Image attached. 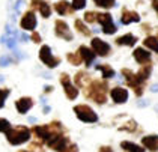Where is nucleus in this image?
I'll return each mask as SVG.
<instances>
[{
  "label": "nucleus",
  "mask_w": 158,
  "mask_h": 152,
  "mask_svg": "<svg viewBox=\"0 0 158 152\" xmlns=\"http://www.w3.org/2000/svg\"><path fill=\"white\" fill-rule=\"evenodd\" d=\"M50 91H53V87L51 86H45V92H50Z\"/></svg>",
  "instance_id": "obj_38"
},
{
  "label": "nucleus",
  "mask_w": 158,
  "mask_h": 152,
  "mask_svg": "<svg viewBox=\"0 0 158 152\" xmlns=\"http://www.w3.org/2000/svg\"><path fill=\"white\" fill-rule=\"evenodd\" d=\"M11 128H12L11 124H9L6 119H2V117H0V133H8Z\"/></svg>",
  "instance_id": "obj_28"
},
{
  "label": "nucleus",
  "mask_w": 158,
  "mask_h": 152,
  "mask_svg": "<svg viewBox=\"0 0 158 152\" xmlns=\"http://www.w3.org/2000/svg\"><path fill=\"white\" fill-rule=\"evenodd\" d=\"M99 152H113V151H111V148H109V146H104V148L99 149Z\"/></svg>",
  "instance_id": "obj_36"
},
{
  "label": "nucleus",
  "mask_w": 158,
  "mask_h": 152,
  "mask_svg": "<svg viewBox=\"0 0 158 152\" xmlns=\"http://www.w3.org/2000/svg\"><path fill=\"white\" fill-rule=\"evenodd\" d=\"M116 42L119 44V45H128V47H133L134 44L137 42V38L131 33H128V35H123V36H119L118 39H116Z\"/></svg>",
  "instance_id": "obj_19"
},
{
  "label": "nucleus",
  "mask_w": 158,
  "mask_h": 152,
  "mask_svg": "<svg viewBox=\"0 0 158 152\" xmlns=\"http://www.w3.org/2000/svg\"><path fill=\"white\" fill-rule=\"evenodd\" d=\"M143 44H145V47H148L149 50L158 53V39L155 36H148L145 41H143Z\"/></svg>",
  "instance_id": "obj_23"
},
{
  "label": "nucleus",
  "mask_w": 158,
  "mask_h": 152,
  "mask_svg": "<svg viewBox=\"0 0 158 152\" xmlns=\"http://www.w3.org/2000/svg\"><path fill=\"white\" fill-rule=\"evenodd\" d=\"M86 5V0H73V8L74 9H83Z\"/></svg>",
  "instance_id": "obj_31"
},
{
  "label": "nucleus",
  "mask_w": 158,
  "mask_h": 152,
  "mask_svg": "<svg viewBox=\"0 0 158 152\" xmlns=\"http://www.w3.org/2000/svg\"><path fill=\"white\" fill-rule=\"evenodd\" d=\"M21 27L24 30H35V27H36V17H35V14L32 11L24 14V17L21 20Z\"/></svg>",
  "instance_id": "obj_12"
},
{
  "label": "nucleus",
  "mask_w": 158,
  "mask_h": 152,
  "mask_svg": "<svg viewBox=\"0 0 158 152\" xmlns=\"http://www.w3.org/2000/svg\"><path fill=\"white\" fill-rule=\"evenodd\" d=\"M56 35L59 38H63L65 41H71L73 39V33L71 30L68 29V24L62 20H57L56 21Z\"/></svg>",
  "instance_id": "obj_9"
},
{
  "label": "nucleus",
  "mask_w": 158,
  "mask_h": 152,
  "mask_svg": "<svg viewBox=\"0 0 158 152\" xmlns=\"http://www.w3.org/2000/svg\"><path fill=\"white\" fill-rule=\"evenodd\" d=\"M6 137L11 145H21L30 139V131L27 127H23V125H18L15 128H11L8 133H6Z\"/></svg>",
  "instance_id": "obj_2"
},
{
  "label": "nucleus",
  "mask_w": 158,
  "mask_h": 152,
  "mask_svg": "<svg viewBox=\"0 0 158 152\" xmlns=\"http://www.w3.org/2000/svg\"><path fill=\"white\" fill-rule=\"evenodd\" d=\"M32 39H33V42H39V41H41V36H39L36 32H35V33L32 35Z\"/></svg>",
  "instance_id": "obj_35"
},
{
  "label": "nucleus",
  "mask_w": 158,
  "mask_h": 152,
  "mask_svg": "<svg viewBox=\"0 0 158 152\" xmlns=\"http://www.w3.org/2000/svg\"><path fill=\"white\" fill-rule=\"evenodd\" d=\"M11 62H12V59L9 57V56H2L0 57V66H8Z\"/></svg>",
  "instance_id": "obj_32"
},
{
  "label": "nucleus",
  "mask_w": 158,
  "mask_h": 152,
  "mask_svg": "<svg viewBox=\"0 0 158 152\" xmlns=\"http://www.w3.org/2000/svg\"><path fill=\"white\" fill-rule=\"evenodd\" d=\"M85 72H78L77 74V77H75V83H77V86H81L83 84V78H85Z\"/></svg>",
  "instance_id": "obj_33"
},
{
  "label": "nucleus",
  "mask_w": 158,
  "mask_h": 152,
  "mask_svg": "<svg viewBox=\"0 0 158 152\" xmlns=\"http://www.w3.org/2000/svg\"><path fill=\"white\" fill-rule=\"evenodd\" d=\"M92 48H94V51L97 53L98 56H107L110 53V45L106 42V41H102V39H99V38H94L92 39Z\"/></svg>",
  "instance_id": "obj_7"
},
{
  "label": "nucleus",
  "mask_w": 158,
  "mask_h": 152,
  "mask_svg": "<svg viewBox=\"0 0 158 152\" xmlns=\"http://www.w3.org/2000/svg\"><path fill=\"white\" fill-rule=\"evenodd\" d=\"M63 152H77V146H75V145H71L69 148H65Z\"/></svg>",
  "instance_id": "obj_34"
},
{
  "label": "nucleus",
  "mask_w": 158,
  "mask_h": 152,
  "mask_svg": "<svg viewBox=\"0 0 158 152\" xmlns=\"http://www.w3.org/2000/svg\"><path fill=\"white\" fill-rule=\"evenodd\" d=\"M152 6H154V9H155L158 14V0H154V2H152Z\"/></svg>",
  "instance_id": "obj_37"
},
{
  "label": "nucleus",
  "mask_w": 158,
  "mask_h": 152,
  "mask_svg": "<svg viewBox=\"0 0 158 152\" xmlns=\"http://www.w3.org/2000/svg\"><path fill=\"white\" fill-rule=\"evenodd\" d=\"M97 21L101 23V26H102V32H104V33L111 35V33L116 32V26L113 24V20H111V15H110V14H98Z\"/></svg>",
  "instance_id": "obj_6"
},
{
  "label": "nucleus",
  "mask_w": 158,
  "mask_h": 152,
  "mask_svg": "<svg viewBox=\"0 0 158 152\" xmlns=\"http://www.w3.org/2000/svg\"><path fill=\"white\" fill-rule=\"evenodd\" d=\"M97 3V6H101V8H111L114 6V0H94Z\"/></svg>",
  "instance_id": "obj_27"
},
{
  "label": "nucleus",
  "mask_w": 158,
  "mask_h": 152,
  "mask_svg": "<svg viewBox=\"0 0 158 152\" xmlns=\"http://www.w3.org/2000/svg\"><path fill=\"white\" fill-rule=\"evenodd\" d=\"M9 95V89H0V108L5 105V99Z\"/></svg>",
  "instance_id": "obj_29"
},
{
  "label": "nucleus",
  "mask_w": 158,
  "mask_h": 152,
  "mask_svg": "<svg viewBox=\"0 0 158 152\" xmlns=\"http://www.w3.org/2000/svg\"><path fill=\"white\" fill-rule=\"evenodd\" d=\"M133 56L140 65H148V63L151 62V53H148L145 48H142V47L135 48L134 53H133Z\"/></svg>",
  "instance_id": "obj_13"
},
{
  "label": "nucleus",
  "mask_w": 158,
  "mask_h": 152,
  "mask_svg": "<svg viewBox=\"0 0 158 152\" xmlns=\"http://www.w3.org/2000/svg\"><path fill=\"white\" fill-rule=\"evenodd\" d=\"M68 60H69L73 65H80V63L83 62V57H81V54H80V53H77V54L69 53V54H68Z\"/></svg>",
  "instance_id": "obj_25"
},
{
  "label": "nucleus",
  "mask_w": 158,
  "mask_h": 152,
  "mask_svg": "<svg viewBox=\"0 0 158 152\" xmlns=\"http://www.w3.org/2000/svg\"><path fill=\"white\" fill-rule=\"evenodd\" d=\"M151 71H152V66L148 63V65H142V70L137 72V77L142 80V82H146L151 75Z\"/></svg>",
  "instance_id": "obj_22"
},
{
  "label": "nucleus",
  "mask_w": 158,
  "mask_h": 152,
  "mask_svg": "<svg viewBox=\"0 0 158 152\" xmlns=\"http://www.w3.org/2000/svg\"><path fill=\"white\" fill-rule=\"evenodd\" d=\"M78 53L81 54V57H83V60L86 62V65H87V66H89V65H90V63L95 60V54H97L95 51H92L90 48H87L86 45H81V47H80V50H78Z\"/></svg>",
  "instance_id": "obj_17"
},
{
  "label": "nucleus",
  "mask_w": 158,
  "mask_h": 152,
  "mask_svg": "<svg viewBox=\"0 0 158 152\" xmlns=\"http://www.w3.org/2000/svg\"><path fill=\"white\" fill-rule=\"evenodd\" d=\"M32 105H33V101L30 99V98H21V99H18L17 101V110L20 112V113H26L27 110H30L32 108Z\"/></svg>",
  "instance_id": "obj_18"
},
{
  "label": "nucleus",
  "mask_w": 158,
  "mask_h": 152,
  "mask_svg": "<svg viewBox=\"0 0 158 152\" xmlns=\"http://www.w3.org/2000/svg\"><path fill=\"white\" fill-rule=\"evenodd\" d=\"M66 145H68V141L62 134H56L48 140V146L54 151H63L66 148Z\"/></svg>",
  "instance_id": "obj_10"
},
{
  "label": "nucleus",
  "mask_w": 158,
  "mask_h": 152,
  "mask_svg": "<svg viewBox=\"0 0 158 152\" xmlns=\"http://www.w3.org/2000/svg\"><path fill=\"white\" fill-rule=\"evenodd\" d=\"M39 59H41L48 68H56V66L59 65V62H60V59L54 57V56L51 54V50H50L48 45H44V47L41 48V51H39Z\"/></svg>",
  "instance_id": "obj_5"
},
{
  "label": "nucleus",
  "mask_w": 158,
  "mask_h": 152,
  "mask_svg": "<svg viewBox=\"0 0 158 152\" xmlns=\"http://www.w3.org/2000/svg\"><path fill=\"white\" fill-rule=\"evenodd\" d=\"M97 15L95 12H86L85 14V21L86 23H94V21H97Z\"/></svg>",
  "instance_id": "obj_30"
},
{
  "label": "nucleus",
  "mask_w": 158,
  "mask_h": 152,
  "mask_svg": "<svg viewBox=\"0 0 158 152\" xmlns=\"http://www.w3.org/2000/svg\"><path fill=\"white\" fill-rule=\"evenodd\" d=\"M121 148L127 152H145V149H143L142 146L135 145V143H133V141H122Z\"/></svg>",
  "instance_id": "obj_21"
},
{
  "label": "nucleus",
  "mask_w": 158,
  "mask_h": 152,
  "mask_svg": "<svg viewBox=\"0 0 158 152\" xmlns=\"http://www.w3.org/2000/svg\"><path fill=\"white\" fill-rule=\"evenodd\" d=\"M24 152H26V151H24Z\"/></svg>",
  "instance_id": "obj_40"
},
{
  "label": "nucleus",
  "mask_w": 158,
  "mask_h": 152,
  "mask_svg": "<svg viewBox=\"0 0 158 152\" xmlns=\"http://www.w3.org/2000/svg\"><path fill=\"white\" fill-rule=\"evenodd\" d=\"M75 27H77V30H78L80 33H83V35H86V36L90 35V30H89V29H86V26L83 24L81 20H75Z\"/></svg>",
  "instance_id": "obj_26"
},
{
  "label": "nucleus",
  "mask_w": 158,
  "mask_h": 152,
  "mask_svg": "<svg viewBox=\"0 0 158 152\" xmlns=\"http://www.w3.org/2000/svg\"><path fill=\"white\" fill-rule=\"evenodd\" d=\"M110 95H111L113 101L118 103V104H123L128 99V91L123 89V87H113L110 91Z\"/></svg>",
  "instance_id": "obj_11"
},
{
  "label": "nucleus",
  "mask_w": 158,
  "mask_h": 152,
  "mask_svg": "<svg viewBox=\"0 0 158 152\" xmlns=\"http://www.w3.org/2000/svg\"><path fill=\"white\" fill-rule=\"evenodd\" d=\"M32 6L41 12V15H42L44 18L50 17V12H51V9H50V6L45 3V2H44V0H33V2H32Z\"/></svg>",
  "instance_id": "obj_16"
},
{
  "label": "nucleus",
  "mask_w": 158,
  "mask_h": 152,
  "mask_svg": "<svg viewBox=\"0 0 158 152\" xmlns=\"http://www.w3.org/2000/svg\"><path fill=\"white\" fill-rule=\"evenodd\" d=\"M137 21H140V17H139L137 12L128 11V9H123V11H122V17H121V23L122 24L137 23Z\"/></svg>",
  "instance_id": "obj_14"
},
{
  "label": "nucleus",
  "mask_w": 158,
  "mask_h": 152,
  "mask_svg": "<svg viewBox=\"0 0 158 152\" xmlns=\"http://www.w3.org/2000/svg\"><path fill=\"white\" fill-rule=\"evenodd\" d=\"M107 89H109V86H107L106 82L95 80L90 84L89 91H86V95L90 99H94L95 103H98V104H104L106 99H107Z\"/></svg>",
  "instance_id": "obj_1"
},
{
  "label": "nucleus",
  "mask_w": 158,
  "mask_h": 152,
  "mask_svg": "<svg viewBox=\"0 0 158 152\" xmlns=\"http://www.w3.org/2000/svg\"><path fill=\"white\" fill-rule=\"evenodd\" d=\"M74 112H75L77 117H78L80 120H83V122H97L98 120L97 113H95L90 107H87V105H85V104L74 107Z\"/></svg>",
  "instance_id": "obj_4"
},
{
  "label": "nucleus",
  "mask_w": 158,
  "mask_h": 152,
  "mask_svg": "<svg viewBox=\"0 0 158 152\" xmlns=\"http://www.w3.org/2000/svg\"><path fill=\"white\" fill-rule=\"evenodd\" d=\"M152 91H154V92H157V91H158V84H155V86H152Z\"/></svg>",
  "instance_id": "obj_39"
},
{
  "label": "nucleus",
  "mask_w": 158,
  "mask_h": 152,
  "mask_svg": "<svg viewBox=\"0 0 158 152\" xmlns=\"http://www.w3.org/2000/svg\"><path fill=\"white\" fill-rule=\"evenodd\" d=\"M142 145L145 146L146 149L152 152L158 151V136H146L142 139Z\"/></svg>",
  "instance_id": "obj_15"
},
{
  "label": "nucleus",
  "mask_w": 158,
  "mask_h": 152,
  "mask_svg": "<svg viewBox=\"0 0 158 152\" xmlns=\"http://www.w3.org/2000/svg\"><path fill=\"white\" fill-rule=\"evenodd\" d=\"M97 70H99L102 72L104 78H113L114 77V71L111 70L109 65H97Z\"/></svg>",
  "instance_id": "obj_24"
},
{
  "label": "nucleus",
  "mask_w": 158,
  "mask_h": 152,
  "mask_svg": "<svg viewBox=\"0 0 158 152\" xmlns=\"http://www.w3.org/2000/svg\"><path fill=\"white\" fill-rule=\"evenodd\" d=\"M60 83H62V86H63V89H65L66 96H68L69 99H75V98H77V95H78V91L75 89V86L71 84V80H69V77H68L66 74H62Z\"/></svg>",
  "instance_id": "obj_8"
},
{
  "label": "nucleus",
  "mask_w": 158,
  "mask_h": 152,
  "mask_svg": "<svg viewBox=\"0 0 158 152\" xmlns=\"http://www.w3.org/2000/svg\"><path fill=\"white\" fill-rule=\"evenodd\" d=\"M122 75L125 77L127 83H128V84L134 89V92H135L137 96H140V95L143 94V86H145V82H142V80L137 77V74H134L133 71H130V70H122Z\"/></svg>",
  "instance_id": "obj_3"
},
{
  "label": "nucleus",
  "mask_w": 158,
  "mask_h": 152,
  "mask_svg": "<svg viewBox=\"0 0 158 152\" xmlns=\"http://www.w3.org/2000/svg\"><path fill=\"white\" fill-rule=\"evenodd\" d=\"M56 11L59 12L60 15H66V14H73L74 11V8H73V5H69L68 2H57L56 3Z\"/></svg>",
  "instance_id": "obj_20"
}]
</instances>
